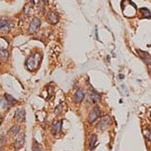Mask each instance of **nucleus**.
Listing matches in <instances>:
<instances>
[{
  "label": "nucleus",
  "mask_w": 151,
  "mask_h": 151,
  "mask_svg": "<svg viewBox=\"0 0 151 151\" xmlns=\"http://www.w3.org/2000/svg\"><path fill=\"white\" fill-rule=\"evenodd\" d=\"M39 26H40V19L39 18H37V17L33 18V19L31 20V22H30V24H29L28 32H30V33H34V32H36L38 30Z\"/></svg>",
  "instance_id": "nucleus-3"
},
{
  "label": "nucleus",
  "mask_w": 151,
  "mask_h": 151,
  "mask_svg": "<svg viewBox=\"0 0 151 151\" xmlns=\"http://www.w3.org/2000/svg\"><path fill=\"white\" fill-rule=\"evenodd\" d=\"M5 136L4 135H1L0 136V150L2 149V147L4 146V144H5Z\"/></svg>",
  "instance_id": "nucleus-20"
},
{
  "label": "nucleus",
  "mask_w": 151,
  "mask_h": 151,
  "mask_svg": "<svg viewBox=\"0 0 151 151\" xmlns=\"http://www.w3.org/2000/svg\"><path fill=\"white\" fill-rule=\"evenodd\" d=\"M62 120L53 122V124H52V126H51V132L53 135H56L58 133L60 132V129H62Z\"/></svg>",
  "instance_id": "nucleus-12"
},
{
  "label": "nucleus",
  "mask_w": 151,
  "mask_h": 151,
  "mask_svg": "<svg viewBox=\"0 0 151 151\" xmlns=\"http://www.w3.org/2000/svg\"><path fill=\"white\" fill-rule=\"evenodd\" d=\"M14 119L18 122H22L25 119V111L22 108H19L15 111V114H14Z\"/></svg>",
  "instance_id": "nucleus-9"
},
{
  "label": "nucleus",
  "mask_w": 151,
  "mask_h": 151,
  "mask_svg": "<svg viewBox=\"0 0 151 151\" xmlns=\"http://www.w3.org/2000/svg\"><path fill=\"white\" fill-rule=\"evenodd\" d=\"M8 58V51L4 48L0 47V60L2 62H5Z\"/></svg>",
  "instance_id": "nucleus-16"
},
{
  "label": "nucleus",
  "mask_w": 151,
  "mask_h": 151,
  "mask_svg": "<svg viewBox=\"0 0 151 151\" xmlns=\"http://www.w3.org/2000/svg\"><path fill=\"white\" fill-rule=\"evenodd\" d=\"M139 56L142 58V60L145 62L146 64H151V56L146 51H142V50H138Z\"/></svg>",
  "instance_id": "nucleus-11"
},
{
  "label": "nucleus",
  "mask_w": 151,
  "mask_h": 151,
  "mask_svg": "<svg viewBox=\"0 0 151 151\" xmlns=\"http://www.w3.org/2000/svg\"><path fill=\"white\" fill-rule=\"evenodd\" d=\"M19 131H20V127L18 126V125H13V126L10 127L9 130H8V134H9L10 136H15V135L18 134Z\"/></svg>",
  "instance_id": "nucleus-14"
},
{
  "label": "nucleus",
  "mask_w": 151,
  "mask_h": 151,
  "mask_svg": "<svg viewBox=\"0 0 151 151\" xmlns=\"http://www.w3.org/2000/svg\"><path fill=\"white\" fill-rule=\"evenodd\" d=\"M141 14L143 15V18H146V19H149L151 17V13L147 8H141L140 9Z\"/></svg>",
  "instance_id": "nucleus-17"
},
{
  "label": "nucleus",
  "mask_w": 151,
  "mask_h": 151,
  "mask_svg": "<svg viewBox=\"0 0 151 151\" xmlns=\"http://www.w3.org/2000/svg\"><path fill=\"white\" fill-rule=\"evenodd\" d=\"M11 21H9V20L0 18V30L1 31H7L11 27Z\"/></svg>",
  "instance_id": "nucleus-10"
},
{
  "label": "nucleus",
  "mask_w": 151,
  "mask_h": 151,
  "mask_svg": "<svg viewBox=\"0 0 151 151\" xmlns=\"http://www.w3.org/2000/svg\"><path fill=\"white\" fill-rule=\"evenodd\" d=\"M1 122H2V120H1V118H0V124H1Z\"/></svg>",
  "instance_id": "nucleus-23"
},
{
  "label": "nucleus",
  "mask_w": 151,
  "mask_h": 151,
  "mask_svg": "<svg viewBox=\"0 0 151 151\" xmlns=\"http://www.w3.org/2000/svg\"><path fill=\"white\" fill-rule=\"evenodd\" d=\"M84 97H85V94L83 91L79 90L76 92V94L74 95V100L76 103H81L83 100H84Z\"/></svg>",
  "instance_id": "nucleus-13"
},
{
  "label": "nucleus",
  "mask_w": 151,
  "mask_h": 151,
  "mask_svg": "<svg viewBox=\"0 0 151 151\" xmlns=\"http://www.w3.org/2000/svg\"><path fill=\"white\" fill-rule=\"evenodd\" d=\"M42 1H43L44 4H47L48 3V0H42Z\"/></svg>",
  "instance_id": "nucleus-21"
},
{
  "label": "nucleus",
  "mask_w": 151,
  "mask_h": 151,
  "mask_svg": "<svg viewBox=\"0 0 151 151\" xmlns=\"http://www.w3.org/2000/svg\"><path fill=\"white\" fill-rule=\"evenodd\" d=\"M39 60H40V54L38 53V52H34V53H32L31 56L26 60L25 66L29 70H34L37 68L38 64H39Z\"/></svg>",
  "instance_id": "nucleus-1"
},
{
  "label": "nucleus",
  "mask_w": 151,
  "mask_h": 151,
  "mask_svg": "<svg viewBox=\"0 0 151 151\" xmlns=\"http://www.w3.org/2000/svg\"><path fill=\"white\" fill-rule=\"evenodd\" d=\"M32 151H42V147L40 144H38L37 142L33 143V148H32Z\"/></svg>",
  "instance_id": "nucleus-19"
},
{
  "label": "nucleus",
  "mask_w": 151,
  "mask_h": 151,
  "mask_svg": "<svg viewBox=\"0 0 151 151\" xmlns=\"http://www.w3.org/2000/svg\"><path fill=\"white\" fill-rule=\"evenodd\" d=\"M46 18H47V21L49 22L50 24H52V25H54V24L58 23V19H60L58 14L56 13V11H52V10H50V11L48 12L47 15H46Z\"/></svg>",
  "instance_id": "nucleus-6"
},
{
  "label": "nucleus",
  "mask_w": 151,
  "mask_h": 151,
  "mask_svg": "<svg viewBox=\"0 0 151 151\" xmlns=\"http://www.w3.org/2000/svg\"><path fill=\"white\" fill-rule=\"evenodd\" d=\"M110 123H111L110 117H109V116L103 117V119L98 123V125H97V129H98V130H100V131L105 130V129H106L107 127L110 125Z\"/></svg>",
  "instance_id": "nucleus-5"
},
{
  "label": "nucleus",
  "mask_w": 151,
  "mask_h": 151,
  "mask_svg": "<svg viewBox=\"0 0 151 151\" xmlns=\"http://www.w3.org/2000/svg\"><path fill=\"white\" fill-rule=\"evenodd\" d=\"M97 142V136L96 135H92V137H91V140H90V149L91 150H93V149L95 148V144H96Z\"/></svg>",
  "instance_id": "nucleus-18"
},
{
  "label": "nucleus",
  "mask_w": 151,
  "mask_h": 151,
  "mask_svg": "<svg viewBox=\"0 0 151 151\" xmlns=\"http://www.w3.org/2000/svg\"><path fill=\"white\" fill-rule=\"evenodd\" d=\"M15 103H16V100L13 97H11L8 94H5L4 95V99L2 100V107H3V108H10V107L13 106Z\"/></svg>",
  "instance_id": "nucleus-2"
},
{
  "label": "nucleus",
  "mask_w": 151,
  "mask_h": 151,
  "mask_svg": "<svg viewBox=\"0 0 151 151\" xmlns=\"http://www.w3.org/2000/svg\"><path fill=\"white\" fill-rule=\"evenodd\" d=\"M150 74H151V68H150Z\"/></svg>",
  "instance_id": "nucleus-25"
},
{
  "label": "nucleus",
  "mask_w": 151,
  "mask_h": 151,
  "mask_svg": "<svg viewBox=\"0 0 151 151\" xmlns=\"http://www.w3.org/2000/svg\"><path fill=\"white\" fill-rule=\"evenodd\" d=\"M88 98H89V101L92 103H98V102H100V100H101V96L95 90H92L89 92Z\"/></svg>",
  "instance_id": "nucleus-8"
},
{
  "label": "nucleus",
  "mask_w": 151,
  "mask_h": 151,
  "mask_svg": "<svg viewBox=\"0 0 151 151\" xmlns=\"http://www.w3.org/2000/svg\"><path fill=\"white\" fill-rule=\"evenodd\" d=\"M150 118H151V112H150Z\"/></svg>",
  "instance_id": "nucleus-24"
},
{
  "label": "nucleus",
  "mask_w": 151,
  "mask_h": 151,
  "mask_svg": "<svg viewBox=\"0 0 151 151\" xmlns=\"http://www.w3.org/2000/svg\"><path fill=\"white\" fill-rule=\"evenodd\" d=\"M100 114H101L100 108H99V107H95V108L91 111L90 115H89V118H88L89 123H90V124H93V123L98 119V117L100 116Z\"/></svg>",
  "instance_id": "nucleus-4"
},
{
  "label": "nucleus",
  "mask_w": 151,
  "mask_h": 151,
  "mask_svg": "<svg viewBox=\"0 0 151 151\" xmlns=\"http://www.w3.org/2000/svg\"><path fill=\"white\" fill-rule=\"evenodd\" d=\"M29 1L30 2H33V3H34V2H35V0H29Z\"/></svg>",
  "instance_id": "nucleus-22"
},
{
  "label": "nucleus",
  "mask_w": 151,
  "mask_h": 151,
  "mask_svg": "<svg viewBox=\"0 0 151 151\" xmlns=\"http://www.w3.org/2000/svg\"><path fill=\"white\" fill-rule=\"evenodd\" d=\"M143 135L148 141H151V126H147L143 129Z\"/></svg>",
  "instance_id": "nucleus-15"
},
{
  "label": "nucleus",
  "mask_w": 151,
  "mask_h": 151,
  "mask_svg": "<svg viewBox=\"0 0 151 151\" xmlns=\"http://www.w3.org/2000/svg\"><path fill=\"white\" fill-rule=\"evenodd\" d=\"M24 140H25V134L24 133H20L16 140L14 141V147L16 149H20L24 145Z\"/></svg>",
  "instance_id": "nucleus-7"
}]
</instances>
